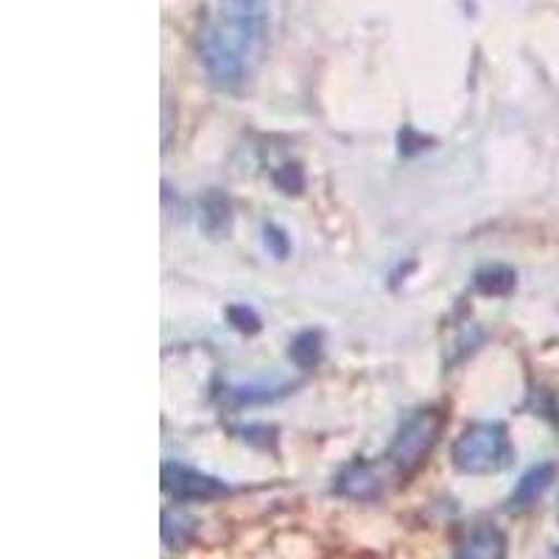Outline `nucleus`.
<instances>
[{
    "label": "nucleus",
    "instance_id": "1",
    "mask_svg": "<svg viewBox=\"0 0 559 559\" xmlns=\"http://www.w3.org/2000/svg\"><path fill=\"white\" fill-rule=\"evenodd\" d=\"M269 0H222L218 17L204 28L202 64L218 87H238L252 76L266 48Z\"/></svg>",
    "mask_w": 559,
    "mask_h": 559
},
{
    "label": "nucleus",
    "instance_id": "3",
    "mask_svg": "<svg viewBox=\"0 0 559 559\" xmlns=\"http://www.w3.org/2000/svg\"><path fill=\"white\" fill-rule=\"evenodd\" d=\"M442 414L433 412V408H423V412L412 414V417L403 423V428L397 431L394 442L389 445L386 462L392 464L397 476H412L417 473L426 459L431 456L433 445L439 442V433H442Z\"/></svg>",
    "mask_w": 559,
    "mask_h": 559
},
{
    "label": "nucleus",
    "instance_id": "7",
    "mask_svg": "<svg viewBox=\"0 0 559 559\" xmlns=\"http://www.w3.org/2000/svg\"><path fill=\"white\" fill-rule=\"evenodd\" d=\"M554 478H557V464L546 462L532 467V471L518 481L515 492H512V507L526 509L532 507V503L540 501V498L546 496V489L554 484Z\"/></svg>",
    "mask_w": 559,
    "mask_h": 559
},
{
    "label": "nucleus",
    "instance_id": "10",
    "mask_svg": "<svg viewBox=\"0 0 559 559\" xmlns=\"http://www.w3.org/2000/svg\"><path fill=\"white\" fill-rule=\"evenodd\" d=\"M476 286L484 294H509L515 288V274L507 269H487L476 277Z\"/></svg>",
    "mask_w": 559,
    "mask_h": 559
},
{
    "label": "nucleus",
    "instance_id": "5",
    "mask_svg": "<svg viewBox=\"0 0 559 559\" xmlns=\"http://www.w3.org/2000/svg\"><path fill=\"white\" fill-rule=\"evenodd\" d=\"M336 492L349 501H372L383 492V473L372 462H353L336 478Z\"/></svg>",
    "mask_w": 559,
    "mask_h": 559
},
{
    "label": "nucleus",
    "instance_id": "9",
    "mask_svg": "<svg viewBox=\"0 0 559 559\" xmlns=\"http://www.w3.org/2000/svg\"><path fill=\"white\" fill-rule=\"evenodd\" d=\"M319 356H322V338H319V333H302V336L294 338L292 358L297 367L302 369L317 367Z\"/></svg>",
    "mask_w": 559,
    "mask_h": 559
},
{
    "label": "nucleus",
    "instance_id": "2",
    "mask_svg": "<svg viewBox=\"0 0 559 559\" xmlns=\"http://www.w3.org/2000/svg\"><path fill=\"white\" fill-rule=\"evenodd\" d=\"M512 462V439L501 423H476L464 428L453 445V464L467 476H492Z\"/></svg>",
    "mask_w": 559,
    "mask_h": 559
},
{
    "label": "nucleus",
    "instance_id": "4",
    "mask_svg": "<svg viewBox=\"0 0 559 559\" xmlns=\"http://www.w3.org/2000/svg\"><path fill=\"white\" fill-rule=\"evenodd\" d=\"M163 489L177 501H216L229 492L227 484L218 478L177 462L163 464Z\"/></svg>",
    "mask_w": 559,
    "mask_h": 559
},
{
    "label": "nucleus",
    "instance_id": "8",
    "mask_svg": "<svg viewBox=\"0 0 559 559\" xmlns=\"http://www.w3.org/2000/svg\"><path fill=\"white\" fill-rule=\"evenodd\" d=\"M193 532H197V521L188 515H179V512H166L163 515V540L168 548H182L185 543L191 540Z\"/></svg>",
    "mask_w": 559,
    "mask_h": 559
},
{
    "label": "nucleus",
    "instance_id": "6",
    "mask_svg": "<svg viewBox=\"0 0 559 559\" xmlns=\"http://www.w3.org/2000/svg\"><path fill=\"white\" fill-rule=\"evenodd\" d=\"M456 559H507V534L492 523H481L464 534Z\"/></svg>",
    "mask_w": 559,
    "mask_h": 559
}]
</instances>
